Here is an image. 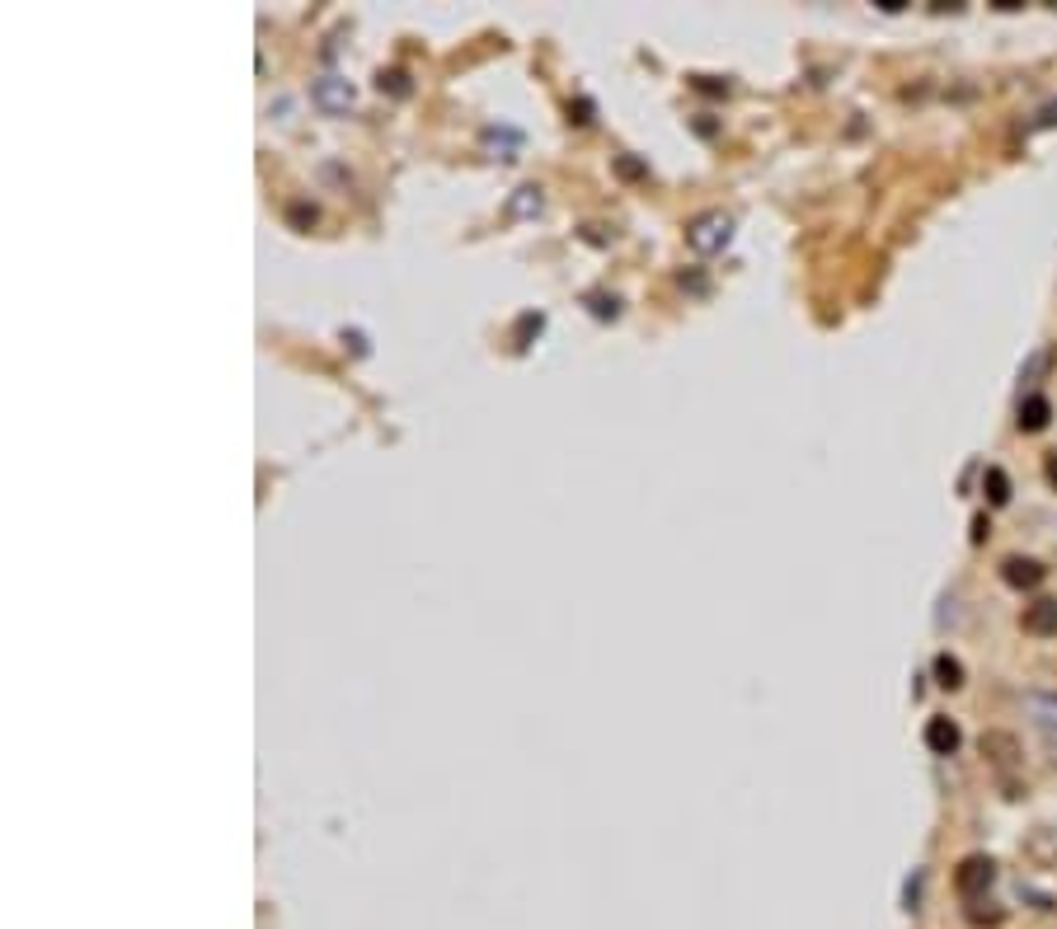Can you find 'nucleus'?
I'll return each instance as SVG.
<instances>
[{"label":"nucleus","instance_id":"4","mask_svg":"<svg viewBox=\"0 0 1057 929\" xmlns=\"http://www.w3.org/2000/svg\"><path fill=\"white\" fill-rule=\"evenodd\" d=\"M1025 624H1029V629H1053V624H1057V606H1053V601H1038V606L1029 610Z\"/></svg>","mask_w":1057,"mask_h":929},{"label":"nucleus","instance_id":"3","mask_svg":"<svg viewBox=\"0 0 1057 929\" xmlns=\"http://www.w3.org/2000/svg\"><path fill=\"white\" fill-rule=\"evenodd\" d=\"M926 746H931V751H940V756H949L954 746H959V727H954L949 719H935V723L926 727Z\"/></svg>","mask_w":1057,"mask_h":929},{"label":"nucleus","instance_id":"7","mask_svg":"<svg viewBox=\"0 0 1057 929\" xmlns=\"http://www.w3.org/2000/svg\"><path fill=\"white\" fill-rule=\"evenodd\" d=\"M1034 713H1038L1044 723L1057 727V695H1038V700H1034Z\"/></svg>","mask_w":1057,"mask_h":929},{"label":"nucleus","instance_id":"8","mask_svg":"<svg viewBox=\"0 0 1057 929\" xmlns=\"http://www.w3.org/2000/svg\"><path fill=\"white\" fill-rule=\"evenodd\" d=\"M940 676H945V686H959V662L940 657Z\"/></svg>","mask_w":1057,"mask_h":929},{"label":"nucleus","instance_id":"1","mask_svg":"<svg viewBox=\"0 0 1057 929\" xmlns=\"http://www.w3.org/2000/svg\"><path fill=\"white\" fill-rule=\"evenodd\" d=\"M729 235H733V226H729V217H719V211L696 217V221H691V230H686L691 249H701V254H715V249H724V244H729Z\"/></svg>","mask_w":1057,"mask_h":929},{"label":"nucleus","instance_id":"9","mask_svg":"<svg viewBox=\"0 0 1057 929\" xmlns=\"http://www.w3.org/2000/svg\"><path fill=\"white\" fill-rule=\"evenodd\" d=\"M1053 479H1057V464H1053Z\"/></svg>","mask_w":1057,"mask_h":929},{"label":"nucleus","instance_id":"6","mask_svg":"<svg viewBox=\"0 0 1057 929\" xmlns=\"http://www.w3.org/2000/svg\"><path fill=\"white\" fill-rule=\"evenodd\" d=\"M1020 423H1025V427H1044V423H1048V404L1034 394V400L1025 404V418H1020Z\"/></svg>","mask_w":1057,"mask_h":929},{"label":"nucleus","instance_id":"2","mask_svg":"<svg viewBox=\"0 0 1057 929\" xmlns=\"http://www.w3.org/2000/svg\"><path fill=\"white\" fill-rule=\"evenodd\" d=\"M316 99H320L329 113H339V108L353 104V85H348V80H339V75H324L320 85H316Z\"/></svg>","mask_w":1057,"mask_h":929},{"label":"nucleus","instance_id":"5","mask_svg":"<svg viewBox=\"0 0 1057 929\" xmlns=\"http://www.w3.org/2000/svg\"><path fill=\"white\" fill-rule=\"evenodd\" d=\"M1005 577H1011V583H1038L1044 573H1038V563H1020V559H1011V563H1005Z\"/></svg>","mask_w":1057,"mask_h":929}]
</instances>
